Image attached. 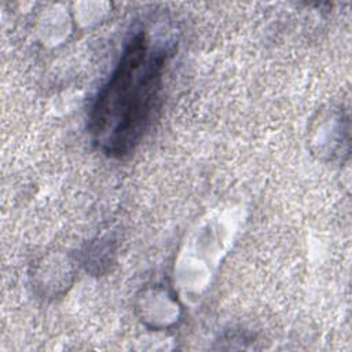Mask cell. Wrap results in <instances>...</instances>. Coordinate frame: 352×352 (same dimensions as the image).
Instances as JSON below:
<instances>
[{"label": "cell", "mask_w": 352, "mask_h": 352, "mask_svg": "<svg viewBox=\"0 0 352 352\" xmlns=\"http://www.w3.org/2000/svg\"><path fill=\"white\" fill-rule=\"evenodd\" d=\"M173 48H151L144 32L124 45L109 80L99 89L88 117L94 142L109 157L122 158L139 144L160 107L164 72Z\"/></svg>", "instance_id": "1"}]
</instances>
